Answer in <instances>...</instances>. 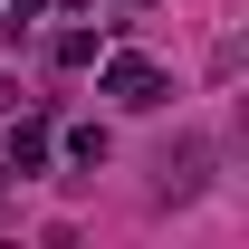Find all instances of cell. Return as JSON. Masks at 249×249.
I'll return each instance as SVG.
<instances>
[{"instance_id":"2","label":"cell","mask_w":249,"mask_h":249,"mask_svg":"<svg viewBox=\"0 0 249 249\" xmlns=\"http://www.w3.org/2000/svg\"><path fill=\"white\" fill-rule=\"evenodd\" d=\"M0 173H19V182H29V173H48V124H38V115H19V124H10V154H0Z\"/></svg>"},{"instance_id":"3","label":"cell","mask_w":249,"mask_h":249,"mask_svg":"<svg viewBox=\"0 0 249 249\" xmlns=\"http://www.w3.org/2000/svg\"><path fill=\"white\" fill-rule=\"evenodd\" d=\"M106 154H115V134H106V124H67V163H87V173H96Z\"/></svg>"},{"instance_id":"5","label":"cell","mask_w":249,"mask_h":249,"mask_svg":"<svg viewBox=\"0 0 249 249\" xmlns=\"http://www.w3.org/2000/svg\"><path fill=\"white\" fill-rule=\"evenodd\" d=\"M29 19H48V0H0V29H29Z\"/></svg>"},{"instance_id":"1","label":"cell","mask_w":249,"mask_h":249,"mask_svg":"<svg viewBox=\"0 0 249 249\" xmlns=\"http://www.w3.org/2000/svg\"><path fill=\"white\" fill-rule=\"evenodd\" d=\"M96 96H115V106H134V115H154L163 96H173V77H163L144 48H124V58H96Z\"/></svg>"},{"instance_id":"4","label":"cell","mask_w":249,"mask_h":249,"mask_svg":"<svg viewBox=\"0 0 249 249\" xmlns=\"http://www.w3.org/2000/svg\"><path fill=\"white\" fill-rule=\"evenodd\" d=\"M48 58H58V67H96L106 48H96V29H58V38H48Z\"/></svg>"},{"instance_id":"6","label":"cell","mask_w":249,"mask_h":249,"mask_svg":"<svg viewBox=\"0 0 249 249\" xmlns=\"http://www.w3.org/2000/svg\"><path fill=\"white\" fill-rule=\"evenodd\" d=\"M0 115H19V87H10V77H0Z\"/></svg>"},{"instance_id":"7","label":"cell","mask_w":249,"mask_h":249,"mask_svg":"<svg viewBox=\"0 0 249 249\" xmlns=\"http://www.w3.org/2000/svg\"><path fill=\"white\" fill-rule=\"evenodd\" d=\"M124 10H144V0H124Z\"/></svg>"}]
</instances>
